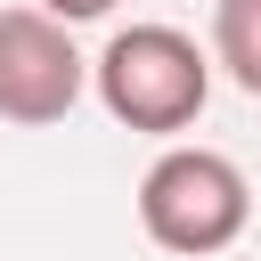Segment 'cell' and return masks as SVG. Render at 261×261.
Segmentation results:
<instances>
[{
    "instance_id": "1",
    "label": "cell",
    "mask_w": 261,
    "mask_h": 261,
    "mask_svg": "<svg viewBox=\"0 0 261 261\" xmlns=\"http://www.w3.org/2000/svg\"><path fill=\"white\" fill-rule=\"evenodd\" d=\"M90 82H98V106H106L122 130L171 139V130H188V122L204 114V98H212V57H204L179 24H122V33L98 49Z\"/></svg>"
},
{
    "instance_id": "2",
    "label": "cell",
    "mask_w": 261,
    "mask_h": 261,
    "mask_svg": "<svg viewBox=\"0 0 261 261\" xmlns=\"http://www.w3.org/2000/svg\"><path fill=\"white\" fill-rule=\"evenodd\" d=\"M245 220H253V188L220 147H163L139 179V228L163 253H188V261L228 253Z\"/></svg>"
},
{
    "instance_id": "3",
    "label": "cell",
    "mask_w": 261,
    "mask_h": 261,
    "mask_svg": "<svg viewBox=\"0 0 261 261\" xmlns=\"http://www.w3.org/2000/svg\"><path fill=\"white\" fill-rule=\"evenodd\" d=\"M90 90V57L41 8H0V114L8 122H65Z\"/></svg>"
},
{
    "instance_id": "4",
    "label": "cell",
    "mask_w": 261,
    "mask_h": 261,
    "mask_svg": "<svg viewBox=\"0 0 261 261\" xmlns=\"http://www.w3.org/2000/svg\"><path fill=\"white\" fill-rule=\"evenodd\" d=\"M212 65L245 98H261V0H220L212 8Z\"/></svg>"
},
{
    "instance_id": "5",
    "label": "cell",
    "mask_w": 261,
    "mask_h": 261,
    "mask_svg": "<svg viewBox=\"0 0 261 261\" xmlns=\"http://www.w3.org/2000/svg\"><path fill=\"white\" fill-rule=\"evenodd\" d=\"M106 8H114V0H41V16H57L65 33H73V24H90V16H106Z\"/></svg>"
}]
</instances>
